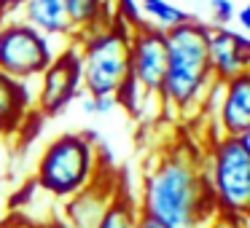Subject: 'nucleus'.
<instances>
[{
    "label": "nucleus",
    "instance_id": "obj_1",
    "mask_svg": "<svg viewBox=\"0 0 250 228\" xmlns=\"http://www.w3.org/2000/svg\"><path fill=\"white\" fill-rule=\"evenodd\" d=\"M137 209L167 228H205L218 209L199 153L183 145L164 151L148 169Z\"/></svg>",
    "mask_w": 250,
    "mask_h": 228
},
{
    "label": "nucleus",
    "instance_id": "obj_2",
    "mask_svg": "<svg viewBox=\"0 0 250 228\" xmlns=\"http://www.w3.org/2000/svg\"><path fill=\"white\" fill-rule=\"evenodd\" d=\"M164 38H167V76L159 99L164 102V108L186 115L196 105L202 108L210 86L215 83L207 59L210 24L188 17L178 27L167 30Z\"/></svg>",
    "mask_w": 250,
    "mask_h": 228
},
{
    "label": "nucleus",
    "instance_id": "obj_3",
    "mask_svg": "<svg viewBox=\"0 0 250 228\" xmlns=\"http://www.w3.org/2000/svg\"><path fill=\"white\" fill-rule=\"evenodd\" d=\"M129 38L132 27L124 19H116L110 27H94L76 38L81 57V86L89 97L116 99L126 86L132 78Z\"/></svg>",
    "mask_w": 250,
    "mask_h": 228
},
{
    "label": "nucleus",
    "instance_id": "obj_4",
    "mask_svg": "<svg viewBox=\"0 0 250 228\" xmlns=\"http://www.w3.org/2000/svg\"><path fill=\"white\" fill-rule=\"evenodd\" d=\"M97 174V148L89 132H65L41 153L35 185L57 199H70Z\"/></svg>",
    "mask_w": 250,
    "mask_h": 228
},
{
    "label": "nucleus",
    "instance_id": "obj_5",
    "mask_svg": "<svg viewBox=\"0 0 250 228\" xmlns=\"http://www.w3.org/2000/svg\"><path fill=\"white\" fill-rule=\"evenodd\" d=\"M202 169L215 209L250 220V153L242 137L218 134L202 161Z\"/></svg>",
    "mask_w": 250,
    "mask_h": 228
},
{
    "label": "nucleus",
    "instance_id": "obj_6",
    "mask_svg": "<svg viewBox=\"0 0 250 228\" xmlns=\"http://www.w3.org/2000/svg\"><path fill=\"white\" fill-rule=\"evenodd\" d=\"M51 59L54 51L49 38H43L38 30L22 19H6L0 24V73L24 83L30 78H41Z\"/></svg>",
    "mask_w": 250,
    "mask_h": 228
},
{
    "label": "nucleus",
    "instance_id": "obj_7",
    "mask_svg": "<svg viewBox=\"0 0 250 228\" xmlns=\"http://www.w3.org/2000/svg\"><path fill=\"white\" fill-rule=\"evenodd\" d=\"M78 94H81V57H78V46L73 43L62 54H57L51 65L41 73L35 110L43 118H54Z\"/></svg>",
    "mask_w": 250,
    "mask_h": 228
},
{
    "label": "nucleus",
    "instance_id": "obj_8",
    "mask_svg": "<svg viewBox=\"0 0 250 228\" xmlns=\"http://www.w3.org/2000/svg\"><path fill=\"white\" fill-rule=\"evenodd\" d=\"M129 70L146 97H159L167 76V38L151 24L132 27L129 38Z\"/></svg>",
    "mask_w": 250,
    "mask_h": 228
},
{
    "label": "nucleus",
    "instance_id": "obj_9",
    "mask_svg": "<svg viewBox=\"0 0 250 228\" xmlns=\"http://www.w3.org/2000/svg\"><path fill=\"white\" fill-rule=\"evenodd\" d=\"M207 59H210L212 81L226 83L234 76L250 70V38L229 27H212L207 38Z\"/></svg>",
    "mask_w": 250,
    "mask_h": 228
},
{
    "label": "nucleus",
    "instance_id": "obj_10",
    "mask_svg": "<svg viewBox=\"0 0 250 228\" xmlns=\"http://www.w3.org/2000/svg\"><path fill=\"white\" fill-rule=\"evenodd\" d=\"M215 121L223 137H245L250 132V70L221 83Z\"/></svg>",
    "mask_w": 250,
    "mask_h": 228
},
{
    "label": "nucleus",
    "instance_id": "obj_11",
    "mask_svg": "<svg viewBox=\"0 0 250 228\" xmlns=\"http://www.w3.org/2000/svg\"><path fill=\"white\" fill-rule=\"evenodd\" d=\"M110 199H113V185L110 183L103 185V177L97 172L86 188L67 199V207H65L67 226L70 228H94L97 220L103 217L105 207L110 204Z\"/></svg>",
    "mask_w": 250,
    "mask_h": 228
},
{
    "label": "nucleus",
    "instance_id": "obj_12",
    "mask_svg": "<svg viewBox=\"0 0 250 228\" xmlns=\"http://www.w3.org/2000/svg\"><path fill=\"white\" fill-rule=\"evenodd\" d=\"M22 22L38 30L43 38H73L76 40V30L67 17L65 0H27L22 8Z\"/></svg>",
    "mask_w": 250,
    "mask_h": 228
},
{
    "label": "nucleus",
    "instance_id": "obj_13",
    "mask_svg": "<svg viewBox=\"0 0 250 228\" xmlns=\"http://www.w3.org/2000/svg\"><path fill=\"white\" fill-rule=\"evenodd\" d=\"M33 110V97L30 89L22 81L0 73V134L17 137L19 126Z\"/></svg>",
    "mask_w": 250,
    "mask_h": 228
},
{
    "label": "nucleus",
    "instance_id": "obj_14",
    "mask_svg": "<svg viewBox=\"0 0 250 228\" xmlns=\"http://www.w3.org/2000/svg\"><path fill=\"white\" fill-rule=\"evenodd\" d=\"M137 6H140L143 22L151 24V27H156V30H162V33L178 27L180 22H186V19L191 17V14H186L183 8L172 6L169 0H137Z\"/></svg>",
    "mask_w": 250,
    "mask_h": 228
},
{
    "label": "nucleus",
    "instance_id": "obj_15",
    "mask_svg": "<svg viewBox=\"0 0 250 228\" xmlns=\"http://www.w3.org/2000/svg\"><path fill=\"white\" fill-rule=\"evenodd\" d=\"M137 217H140V209L132 201V196L126 190H119V193H113L110 204L105 207L103 217L94 228H137Z\"/></svg>",
    "mask_w": 250,
    "mask_h": 228
},
{
    "label": "nucleus",
    "instance_id": "obj_16",
    "mask_svg": "<svg viewBox=\"0 0 250 228\" xmlns=\"http://www.w3.org/2000/svg\"><path fill=\"white\" fill-rule=\"evenodd\" d=\"M207 8H210V19L215 22L212 27H226L237 17V8L231 0H207Z\"/></svg>",
    "mask_w": 250,
    "mask_h": 228
},
{
    "label": "nucleus",
    "instance_id": "obj_17",
    "mask_svg": "<svg viewBox=\"0 0 250 228\" xmlns=\"http://www.w3.org/2000/svg\"><path fill=\"white\" fill-rule=\"evenodd\" d=\"M205 228H250V223H248V217L229 215V212H215V215L207 220Z\"/></svg>",
    "mask_w": 250,
    "mask_h": 228
},
{
    "label": "nucleus",
    "instance_id": "obj_18",
    "mask_svg": "<svg viewBox=\"0 0 250 228\" xmlns=\"http://www.w3.org/2000/svg\"><path fill=\"white\" fill-rule=\"evenodd\" d=\"M110 108H116V99H108V97L86 99V113H92V115H105V113H110Z\"/></svg>",
    "mask_w": 250,
    "mask_h": 228
},
{
    "label": "nucleus",
    "instance_id": "obj_19",
    "mask_svg": "<svg viewBox=\"0 0 250 228\" xmlns=\"http://www.w3.org/2000/svg\"><path fill=\"white\" fill-rule=\"evenodd\" d=\"M35 226H38V223H33L27 215H22V212H11L6 220H0V228H35Z\"/></svg>",
    "mask_w": 250,
    "mask_h": 228
},
{
    "label": "nucleus",
    "instance_id": "obj_20",
    "mask_svg": "<svg viewBox=\"0 0 250 228\" xmlns=\"http://www.w3.org/2000/svg\"><path fill=\"white\" fill-rule=\"evenodd\" d=\"M24 3H27V0H0V19L8 17V14H14V11H19Z\"/></svg>",
    "mask_w": 250,
    "mask_h": 228
},
{
    "label": "nucleus",
    "instance_id": "obj_21",
    "mask_svg": "<svg viewBox=\"0 0 250 228\" xmlns=\"http://www.w3.org/2000/svg\"><path fill=\"white\" fill-rule=\"evenodd\" d=\"M234 19L239 22V27H242L245 33H250V0L245 3L242 8H239V11H237V17H234Z\"/></svg>",
    "mask_w": 250,
    "mask_h": 228
},
{
    "label": "nucleus",
    "instance_id": "obj_22",
    "mask_svg": "<svg viewBox=\"0 0 250 228\" xmlns=\"http://www.w3.org/2000/svg\"><path fill=\"white\" fill-rule=\"evenodd\" d=\"M137 228H167L164 223H159V220H153V217H148V215H143L140 212V217H137Z\"/></svg>",
    "mask_w": 250,
    "mask_h": 228
},
{
    "label": "nucleus",
    "instance_id": "obj_23",
    "mask_svg": "<svg viewBox=\"0 0 250 228\" xmlns=\"http://www.w3.org/2000/svg\"><path fill=\"white\" fill-rule=\"evenodd\" d=\"M35 228H70V226L62 223V220H46V223H38Z\"/></svg>",
    "mask_w": 250,
    "mask_h": 228
},
{
    "label": "nucleus",
    "instance_id": "obj_24",
    "mask_svg": "<svg viewBox=\"0 0 250 228\" xmlns=\"http://www.w3.org/2000/svg\"><path fill=\"white\" fill-rule=\"evenodd\" d=\"M242 142H245V148H248V153H250V132H248V134L242 137Z\"/></svg>",
    "mask_w": 250,
    "mask_h": 228
}]
</instances>
